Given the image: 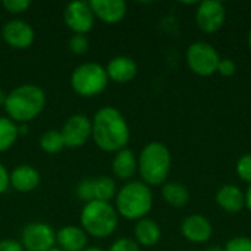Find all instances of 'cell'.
Instances as JSON below:
<instances>
[{
	"instance_id": "27",
	"label": "cell",
	"mask_w": 251,
	"mask_h": 251,
	"mask_svg": "<svg viewBox=\"0 0 251 251\" xmlns=\"http://www.w3.org/2000/svg\"><path fill=\"white\" fill-rule=\"evenodd\" d=\"M75 194L76 197L85 203H90L94 200V194H93V179L90 178H85V179H81L75 188Z\"/></svg>"
},
{
	"instance_id": "8",
	"label": "cell",
	"mask_w": 251,
	"mask_h": 251,
	"mask_svg": "<svg viewBox=\"0 0 251 251\" xmlns=\"http://www.w3.org/2000/svg\"><path fill=\"white\" fill-rule=\"evenodd\" d=\"M19 243L25 251H49L56 247V231L46 222H29L21 231Z\"/></svg>"
},
{
	"instance_id": "15",
	"label": "cell",
	"mask_w": 251,
	"mask_h": 251,
	"mask_svg": "<svg viewBox=\"0 0 251 251\" xmlns=\"http://www.w3.org/2000/svg\"><path fill=\"white\" fill-rule=\"evenodd\" d=\"M88 3L94 18L109 25L121 22L128 12V6L124 0H90Z\"/></svg>"
},
{
	"instance_id": "37",
	"label": "cell",
	"mask_w": 251,
	"mask_h": 251,
	"mask_svg": "<svg viewBox=\"0 0 251 251\" xmlns=\"http://www.w3.org/2000/svg\"><path fill=\"white\" fill-rule=\"evenodd\" d=\"M206 251H225V250H224V247H221V246H212V247H209Z\"/></svg>"
},
{
	"instance_id": "16",
	"label": "cell",
	"mask_w": 251,
	"mask_h": 251,
	"mask_svg": "<svg viewBox=\"0 0 251 251\" xmlns=\"http://www.w3.org/2000/svg\"><path fill=\"white\" fill-rule=\"evenodd\" d=\"M106 72L109 81L115 84H128L137 76L138 66L132 57L121 54L109 60V63L106 65Z\"/></svg>"
},
{
	"instance_id": "9",
	"label": "cell",
	"mask_w": 251,
	"mask_h": 251,
	"mask_svg": "<svg viewBox=\"0 0 251 251\" xmlns=\"http://www.w3.org/2000/svg\"><path fill=\"white\" fill-rule=\"evenodd\" d=\"M65 149H79L91 140V118L84 113L71 115L60 129Z\"/></svg>"
},
{
	"instance_id": "19",
	"label": "cell",
	"mask_w": 251,
	"mask_h": 251,
	"mask_svg": "<svg viewBox=\"0 0 251 251\" xmlns=\"http://www.w3.org/2000/svg\"><path fill=\"white\" fill-rule=\"evenodd\" d=\"M56 246L63 251H82L88 247V235L81 226H62L56 231Z\"/></svg>"
},
{
	"instance_id": "34",
	"label": "cell",
	"mask_w": 251,
	"mask_h": 251,
	"mask_svg": "<svg viewBox=\"0 0 251 251\" xmlns=\"http://www.w3.org/2000/svg\"><path fill=\"white\" fill-rule=\"evenodd\" d=\"M246 207H247V210L251 213V184L250 187L247 188V191H246Z\"/></svg>"
},
{
	"instance_id": "18",
	"label": "cell",
	"mask_w": 251,
	"mask_h": 251,
	"mask_svg": "<svg viewBox=\"0 0 251 251\" xmlns=\"http://www.w3.org/2000/svg\"><path fill=\"white\" fill-rule=\"evenodd\" d=\"M216 204L226 213L235 215L246 207V196L235 184H224L216 193Z\"/></svg>"
},
{
	"instance_id": "10",
	"label": "cell",
	"mask_w": 251,
	"mask_h": 251,
	"mask_svg": "<svg viewBox=\"0 0 251 251\" xmlns=\"http://www.w3.org/2000/svg\"><path fill=\"white\" fill-rule=\"evenodd\" d=\"M63 22L72 34L87 35L94 28V13L88 1H71L63 10Z\"/></svg>"
},
{
	"instance_id": "5",
	"label": "cell",
	"mask_w": 251,
	"mask_h": 251,
	"mask_svg": "<svg viewBox=\"0 0 251 251\" xmlns=\"http://www.w3.org/2000/svg\"><path fill=\"white\" fill-rule=\"evenodd\" d=\"M119 225V215L112 203L93 200L82 206L79 213V226L96 240H104L115 234Z\"/></svg>"
},
{
	"instance_id": "23",
	"label": "cell",
	"mask_w": 251,
	"mask_h": 251,
	"mask_svg": "<svg viewBox=\"0 0 251 251\" xmlns=\"http://www.w3.org/2000/svg\"><path fill=\"white\" fill-rule=\"evenodd\" d=\"M19 137V125L6 115L0 116V154L10 150Z\"/></svg>"
},
{
	"instance_id": "2",
	"label": "cell",
	"mask_w": 251,
	"mask_h": 251,
	"mask_svg": "<svg viewBox=\"0 0 251 251\" xmlns=\"http://www.w3.org/2000/svg\"><path fill=\"white\" fill-rule=\"evenodd\" d=\"M47 104V96L44 90L35 84H21L10 90L6 96L4 112L15 124L22 125L34 121L41 115Z\"/></svg>"
},
{
	"instance_id": "6",
	"label": "cell",
	"mask_w": 251,
	"mask_h": 251,
	"mask_svg": "<svg viewBox=\"0 0 251 251\" xmlns=\"http://www.w3.org/2000/svg\"><path fill=\"white\" fill-rule=\"evenodd\" d=\"M109 82L106 66L97 62H84L78 65L69 76L74 93L85 99L100 96L107 88Z\"/></svg>"
},
{
	"instance_id": "17",
	"label": "cell",
	"mask_w": 251,
	"mask_h": 251,
	"mask_svg": "<svg viewBox=\"0 0 251 251\" xmlns=\"http://www.w3.org/2000/svg\"><path fill=\"white\" fill-rule=\"evenodd\" d=\"M138 172V160L135 153L125 147L113 154L112 159V174L115 179L119 181H132V176Z\"/></svg>"
},
{
	"instance_id": "31",
	"label": "cell",
	"mask_w": 251,
	"mask_h": 251,
	"mask_svg": "<svg viewBox=\"0 0 251 251\" xmlns=\"http://www.w3.org/2000/svg\"><path fill=\"white\" fill-rule=\"evenodd\" d=\"M235 72H237V65L232 59H221L219 60V65H218V74L219 75L229 78Z\"/></svg>"
},
{
	"instance_id": "30",
	"label": "cell",
	"mask_w": 251,
	"mask_h": 251,
	"mask_svg": "<svg viewBox=\"0 0 251 251\" xmlns=\"http://www.w3.org/2000/svg\"><path fill=\"white\" fill-rule=\"evenodd\" d=\"M225 251H251V238L249 237H234L231 238L225 247Z\"/></svg>"
},
{
	"instance_id": "38",
	"label": "cell",
	"mask_w": 251,
	"mask_h": 251,
	"mask_svg": "<svg viewBox=\"0 0 251 251\" xmlns=\"http://www.w3.org/2000/svg\"><path fill=\"white\" fill-rule=\"evenodd\" d=\"M249 49H250V51H251V29H250V32H249Z\"/></svg>"
},
{
	"instance_id": "28",
	"label": "cell",
	"mask_w": 251,
	"mask_h": 251,
	"mask_svg": "<svg viewBox=\"0 0 251 251\" xmlns=\"http://www.w3.org/2000/svg\"><path fill=\"white\" fill-rule=\"evenodd\" d=\"M106 251H141V247L137 244L134 238L121 237V238H116Z\"/></svg>"
},
{
	"instance_id": "35",
	"label": "cell",
	"mask_w": 251,
	"mask_h": 251,
	"mask_svg": "<svg viewBox=\"0 0 251 251\" xmlns=\"http://www.w3.org/2000/svg\"><path fill=\"white\" fill-rule=\"evenodd\" d=\"M6 96L7 93L0 87V107H4V103H6Z\"/></svg>"
},
{
	"instance_id": "29",
	"label": "cell",
	"mask_w": 251,
	"mask_h": 251,
	"mask_svg": "<svg viewBox=\"0 0 251 251\" xmlns=\"http://www.w3.org/2000/svg\"><path fill=\"white\" fill-rule=\"evenodd\" d=\"M1 6L10 15H22L31 7V1L29 0H4Z\"/></svg>"
},
{
	"instance_id": "1",
	"label": "cell",
	"mask_w": 251,
	"mask_h": 251,
	"mask_svg": "<svg viewBox=\"0 0 251 251\" xmlns=\"http://www.w3.org/2000/svg\"><path fill=\"white\" fill-rule=\"evenodd\" d=\"M129 138V124L116 107H100L91 118V140L101 151L115 154L128 146Z\"/></svg>"
},
{
	"instance_id": "39",
	"label": "cell",
	"mask_w": 251,
	"mask_h": 251,
	"mask_svg": "<svg viewBox=\"0 0 251 251\" xmlns=\"http://www.w3.org/2000/svg\"><path fill=\"white\" fill-rule=\"evenodd\" d=\"M49 251H63V250H60V249H59V247L56 246V247H53V249H50V250H49Z\"/></svg>"
},
{
	"instance_id": "12",
	"label": "cell",
	"mask_w": 251,
	"mask_h": 251,
	"mask_svg": "<svg viewBox=\"0 0 251 251\" xmlns=\"http://www.w3.org/2000/svg\"><path fill=\"white\" fill-rule=\"evenodd\" d=\"M225 19H226V10L222 1L204 0L199 3L196 9L197 26L206 34L218 32L224 26Z\"/></svg>"
},
{
	"instance_id": "3",
	"label": "cell",
	"mask_w": 251,
	"mask_h": 251,
	"mask_svg": "<svg viewBox=\"0 0 251 251\" xmlns=\"http://www.w3.org/2000/svg\"><path fill=\"white\" fill-rule=\"evenodd\" d=\"M113 206L121 218L137 222L150 213L153 207V191L143 181H128L118 188Z\"/></svg>"
},
{
	"instance_id": "22",
	"label": "cell",
	"mask_w": 251,
	"mask_h": 251,
	"mask_svg": "<svg viewBox=\"0 0 251 251\" xmlns=\"http://www.w3.org/2000/svg\"><path fill=\"white\" fill-rule=\"evenodd\" d=\"M116 193H118V185H116L115 178L106 176V175H100V176L93 179L94 200L110 203L112 200H115Z\"/></svg>"
},
{
	"instance_id": "14",
	"label": "cell",
	"mask_w": 251,
	"mask_h": 251,
	"mask_svg": "<svg viewBox=\"0 0 251 251\" xmlns=\"http://www.w3.org/2000/svg\"><path fill=\"white\" fill-rule=\"evenodd\" d=\"M181 232L185 240L194 244H203L212 238V222L203 215H190L181 224Z\"/></svg>"
},
{
	"instance_id": "32",
	"label": "cell",
	"mask_w": 251,
	"mask_h": 251,
	"mask_svg": "<svg viewBox=\"0 0 251 251\" xmlns=\"http://www.w3.org/2000/svg\"><path fill=\"white\" fill-rule=\"evenodd\" d=\"M0 251H25L22 244L18 240L12 238H4L0 240Z\"/></svg>"
},
{
	"instance_id": "13",
	"label": "cell",
	"mask_w": 251,
	"mask_h": 251,
	"mask_svg": "<svg viewBox=\"0 0 251 251\" xmlns=\"http://www.w3.org/2000/svg\"><path fill=\"white\" fill-rule=\"evenodd\" d=\"M9 182H10V188L15 190L16 193L26 194L38 188L41 182V176L38 169H35L32 165L21 163L10 171Z\"/></svg>"
},
{
	"instance_id": "11",
	"label": "cell",
	"mask_w": 251,
	"mask_h": 251,
	"mask_svg": "<svg viewBox=\"0 0 251 251\" xmlns=\"http://www.w3.org/2000/svg\"><path fill=\"white\" fill-rule=\"evenodd\" d=\"M1 38L15 50H26L35 41V31L29 22L21 18H13L4 22L1 28Z\"/></svg>"
},
{
	"instance_id": "36",
	"label": "cell",
	"mask_w": 251,
	"mask_h": 251,
	"mask_svg": "<svg viewBox=\"0 0 251 251\" xmlns=\"http://www.w3.org/2000/svg\"><path fill=\"white\" fill-rule=\"evenodd\" d=\"M82 251H106L104 249H101V247H96V246H91V247H87V249H84Z\"/></svg>"
},
{
	"instance_id": "33",
	"label": "cell",
	"mask_w": 251,
	"mask_h": 251,
	"mask_svg": "<svg viewBox=\"0 0 251 251\" xmlns=\"http://www.w3.org/2000/svg\"><path fill=\"white\" fill-rule=\"evenodd\" d=\"M9 174H10V171H7V168L0 162V196L4 194L10 188Z\"/></svg>"
},
{
	"instance_id": "7",
	"label": "cell",
	"mask_w": 251,
	"mask_h": 251,
	"mask_svg": "<svg viewBox=\"0 0 251 251\" xmlns=\"http://www.w3.org/2000/svg\"><path fill=\"white\" fill-rule=\"evenodd\" d=\"M218 50L206 41H196L187 49V65L199 76H210L218 72Z\"/></svg>"
},
{
	"instance_id": "25",
	"label": "cell",
	"mask_w": 251,
	"mask_h": 251,
	"mask_svg": "<svg viewBox=\"0 0 251 251\" xmlns=\"http://www.w3.org/2000/svg\"><path fill=\"white\" fill-rule=\"evenodd\" d=\"M68 49L71 53H74L75 56H82L88 51L90 49V41L87 38V35H81V34H72L71 38L68 40Z\"/></svg>"
},
{
	"instance_id": "21",
	"label": "cell",
	"mask_w": 251,
	"mask_h": 251,
	"mask_svg": "<svg viewBox=\"0 0 251 251\" xmlns=\"http://www.w3.org/2000/svg\"><path fill=\"white\" fill-rule=\"evenodd\" d=\"M162 197L169 206L175 209H181L188 204L190 191L181 182H165L162 185Z\"/></svg>"
},
{
	"instance_id": "26",
	"label": "cell",
	"mask_w": 251,
	"mask_h": 251,
	"mask_svg": "<svg viewBox=\"0 0 251 251\" xmlns=\"http://www.w3.org/2000/svg\"><path fill=\"white\" fill-rule=\"evenodd\" d=\"M235 171H237V175L241 181L251 184V153L241 156L237 160Z\"/></svg>"
},
{
	"instance_id": "24",
	"label": "cell",
	"mask_w": 251,
	"mask_h": 251,
	"mask_svg": "<svg viewBox=\"0 0 251 251\" xmlns=\"http://www.w3.org/2000/svg\"><path fill=\"white\" fill-rule=\"evenodd\" d=\"M38 144H40V149L46 154H50V156L59 154L65 149L62 134L57 129H49V131L43 132L38 140Z\"/></svg>"
},
{
	"instance_id": "4",
	"label": "cell",
	"mask_w": 251,
	"mask_h": 251,
	"mask_svg": "<svg viewBox=\"0 0 251 251\" xmlns=\"http://www.w3.org/2000/svg\"><path fill=\"white\" fill-rule=\"evenodd\" d=\"M138 160V175L141 181L151 187L163 185L169 176L172 157L169 149L160 141L147 143L140 151Z\"/></svg>"
},
{
	"instance_id": "20",
	"label": "cell",
	"mask_w": 251,
	"mask_h": 251,
	"mask_svg": "<svg viewBox=\"0 0 251 251\" xmlns=\"http://www.w3.org/2000/svg\"><path fill=\"white\" fill-rule=\"evenodd\" d=\"M162 238V229L154 219L144 218L134 226V240L140 247H154Z\"/></svg>"
}]
</instances>
